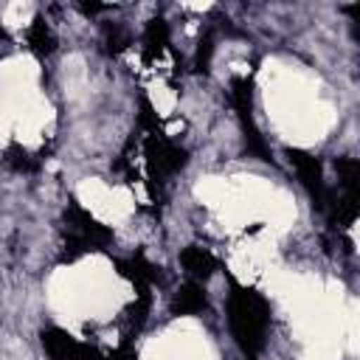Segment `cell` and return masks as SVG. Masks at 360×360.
Returning <instances> with one entry per match:
<instances>
[{
	"label": "cell",
	"mask_w": 360,
	"mask_h": 360,
	"mask_svg": "<svg viewBox=\"0 0 360 360\" xmlns=\"http://www.w3.org/2000/svg\"><path fill=\"white\" fill-rule=\"evenodd\" d=\"M228 326H231V335H233L236 346L242 349V354L248 360H256L262 354V349H264L267 326H270L267 301L250 287L231 284V292H228Z\"/></svg>",
	"instance_id": "6da1fadb"
},
{
	"label": "cell",
	"mask_w": 360,
	"mask_h": 360,
	"mask_svg": "<svg viewBox=\"0 0 360 360\" xmlns=\"http://www.w3.org/2000/svg\"><path fill=\"white\" fill-rule=\"evenodd\" d=\"M143 160H146V174H149V191L152 197H158L163 183L188 163V152L172 143L163 132H155V135H146L143 141Z\"/></svg>",
	"instance_id": "7a4b0ae2"
},
{
	"label": "cell",
	"mask_w": 360,
	"mask_h": 360,
	"mask_svg": "<svg viewBox=\"0 0 360 360\" xmlns=\"http://www.w3.org/2000/svg\"><path fill=\"white\" fill-rule=\"evenodd\" d=\"M231 104L239 115L242 124V138H245V152L259 158V160H273L270 146L264 143L256 121H253V84L248 76H233L231 79Z\"/></svg>",
	"instance_id": "3957f363"
},
{
	"label": "cell",
	"mask_w": 360,
	"mask_h": 360,
	"mask_svg": "<svg viewBox=\"0 0 360 360\" xmlns=\"http://www.w3.org/2000/svg\"><path fill=\"white\" fill-rule=\"evenodd\" d=\"M287 160L295 169L301 186L307 188V194L312 200V208L315 211H326V202H329V194L332 191L323 183V166H321V160L315 155L304 152V149H287Z\"/></svg>",
	"instance_id": "277c9868"
},
{
	"label": "cell",
	"mask_w": 360,
	"mask_h": 360,
	"mask_svg": "<svg viewBox=\"0 0 360 360\" xmlns=\"http://www.w3.org/2000/svg\"><path fill=\"white\" fill-rule=\"evenodd\" d=\"M65 225H68V231H65V233L87 239L96 250H101V248H104V245H110V239H112L110 228H104L96 217H90V214H87L76 200H68V205H65Z\"/></svg>",
	"instance_id": "5b68a950"
},
{
	"label": "cell",
	"mask_w": 360,
	"mask_h": 360,
	"mask_svg": "<svg viewBox=\"0 0 360 360\" xmlns=\"http://www.w3.org/2000/svg\"><path fill=\"white\" fill-rule=\"evenodd\" d=\"M180 264L191 276V281H205L217 270V256L200 245H188L180 250Z\"/></svg>",
	"instance_id": "8992f818"
},
{
	"label": "cell",
	"mask_w": 360,
	"mask_h": 360,
	"mask_svg": "<svg viewBox=\"0 0 360 360\" xmlns=\"http://www.w3.org/2000/svg\"><path fill=\"white\" fill-rule=\"evenodd\" d=\"M208 307V295L200 281H186L172 298V312L174 315H200Z\"/></svg>",
	"instance_id": "52a82bcc"
},
{
	"label": "cell",
	"mask_w": 360,
	"mask_h": 360,
	"mask_svg": "<svg viewBox=\"0 0 360 360\" xmlns=\"http://www.w3.org/2000/svg\"><path fill=\"white\" fill-rule=\"evenodd\" d=\"M118 273L124 278H129L135 287H152L155 281H160V273L158 267L143 256V253H135L129 259H121L118 262Z\"/></svg>",
	"instance_id": "ba28073f"
},
{
	"label": "cell",
	"mask_w": 360,
	"mask_h": 360,
	"mask_svg": "<svg viewBox=\"0 0 360 360\" xmlns=\"http://www.w3.org/2000/svg\"><path fill=\"white\" fill-rule=\"evenodd\" d=\"M166 48H169V25H166V20L155 17V20H149V25L143 31V59L155 62Z\"/></svg>",
	"instance_id": "9c48e42d"
},
{
	"label": "cell",
	"mask_w": 360,
	"mask_h": 360,
	"mask_svg": "<svg viewBox=\"0 0 360 360\" xmlns=\"http://www.w3.org/2000/svg\"><path fill=\"white\" fill-rule=\"evenodd\" d=\"M28 48H31L37 56H48V53L56 51V37H53V31L48 28V22H45L42 14H37L34 22H31V28H28Z\"/></svg>",
	"instance_id": "30bf717a"
},
{
	"label": "cell",
	"mask_w": 360,
	"mask_h": 360,
	"mask_svg": "<svg viewBox=\"0 0 360 360\" xmlns=\"http://www.w3.org/2000/svg\"><path fill=\"white\" fill-rule=\"evenodd\" d=\"M3 166H8L17 174H31V172L39 169V160L28 149H22L20 143H8L6 152H3Z\"/></svg>",
	"instance_id": "8fae6325"
},
{
	"label": "cell",
	"mask_w": 360,
	"mask_h": 360,
	"mask_svg": "<svg viewBox=\"0 0 360 360\" xmlns=\"http://www.w3.org/2000/svg\"><path fill=\"white\" fill-rule=\"evenodd\" d=\"M335 172L340 180L343 194L357 197V183H360V163L354 158H335Z\"/></svg>",
	"instance_id": "7c38bea8"
},
{
	"label": "cell",
	"mask_w": 360,
	"mask_h": 360,
	"mask_svg": "<svg viewBox=\"0 0 360 360\" xmlns=\"http://www.w3.org/2000/svg\"><path fill=\"white\" fill-rule=\"evenodd\" d=\"M214 48H217V37L211 28L202 31V37L197 39V51H194V70L197 73H205L208 65H211V56H214Z\"/></svg>",
	"instance_id": "4fadbf2b"
},
{
	"label": "cell",
	"mask_w": 360,
	"mask_h": 360,
	"mask_svg": "<svg viewBox=\"0 0 360 360\" xmlns=\"http://www.w3.org/2000/svg\"><path fill=\"white\" fill-rule=\"evenodd\" d=\"M138 107H141V112H138V124H141V129H146L149 135L160 132V121H158V112L152 110V104H149L146 98H141Z\"/></svg>",
	"instance_id": "5bb4252c"
},
{
	"label": "cell",
	"mask_w": 360,
	"mask_h": 360,
	"mask_svg": "<svg viewBox=\"0 0 360 360\" xmlns=\"http://www.w3.org/2000/svg\"><path fill=\"white\" fill-rule=\"evenodd\" d=\"M104 34H107V51L110 53H121L129 45V34L124 28H118V25H107Z\"/></svg>",
	"instance_id": "9a60e30c"
},
{
	"label": "cell",
	"mask_w": 360,
	"mask_h": 360,
	"mask_svg": "<svg viewBox=\"0 0 360 360\" xmlns=\"http://www.w3.org/2000/svg\"><path fill=\"white\" fill-rule=\"evenodd\" d=\"M79 8L84 14H101V11H110L112 6H101V3H79Z\"/></svg>",
	"instance_id": "2e32d148"
}]
</instances>
